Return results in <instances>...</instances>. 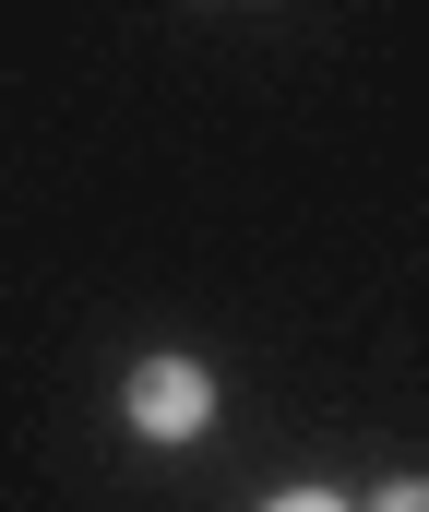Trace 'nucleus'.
Returning a JSON list of instances; mask_svg holds the SVG:
<instances>
[{
	"label": "nucleus",
	"mask_w": 429,
	"mask_h": 512,
	"mask_svg": "<svg viewBox=\"0 0 429 512\" xmlns=\"http://www.w3.org/2000/svg\"><path fill=\"white\" fill-rule=\"evenodd\" d=\"M203 417H215L203 358H143V370H132V429H143V441H191Z\"/></svg>",
	"instance_id": "obj_1"
},
{
	"label": "nucleus",
	"mask_w": 429,
	"mask_h": 512,
	"mask_svg": "<svg viewBox=\"0 0 429 512\" xmlns=\"http://www.w3.org/2000/svg\"><path fill=\"white\" fill-rule=\"evenodd\" d=\"M370 512H429V489H418V477H406V489H382V501H370Z\"/></svg>",
	"instance_id": "obj_3"
},
{
	"label": "nucleus",
	"mask_w": 429,
	"mask_h": 512,
	"mask_svg": "<svg viewBox=\"0 0 429 512\" xmlns=\"http://www.w3.org/2000/svg\"><path fill=\"white\" fill-rule=\"evenodd\" d=\"M263 512H346L334 489H286V501H263Z\"/></svg>",
	"instance_id": "obj_2"
}]
</instances>
